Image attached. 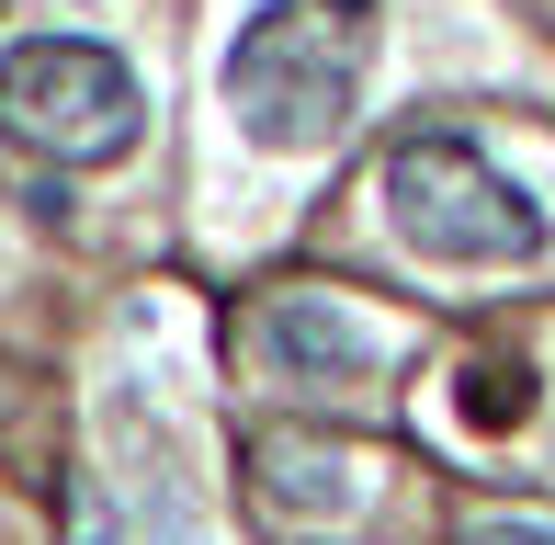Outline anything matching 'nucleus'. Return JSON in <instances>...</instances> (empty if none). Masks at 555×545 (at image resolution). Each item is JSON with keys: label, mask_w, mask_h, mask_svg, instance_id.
I'll use <instances>...</instances> for the list:
<instances>
[{"label": "nucleus", "mask_w": 555, "mask_h": 545, "mask_svg": "<svg viewBox=\"0 0 555 545\" xmlns=\"http://www.w3.org/2000/svg\"><path fill=\"white\" fill-rule=\"evenodd\" d=\"M386 0H261L227 46V114L261 148H330L363 103Z\"/></svg>", "instance_id": "nucleus-1"}, {"label": "nucleus", "mask_w": 555, "mask_h": 545, "mask_svg": "<svg viewBox=\"0 0 555 545\" xmlns=\"http://www.w3.org/2000/svg\"><path fill=\"white\" fill-rule=\"evenodd\" d=\"M386 228L409 239L420 262L453 272H499V262H544V205L465 137H409L386 160Z\"/></svg>", "instance_id": "nucleus-2"}, {"label": "nucleus", "mask_w": 555, "mask_h": 545, "mask_svg": "<svg viewBox=\"0 0 555 545\" xmlns=\"http://www.w3.org/2000/svg\"><path fill=\"white\" fill-rule=\"evenodd\" d=\"M137 68L91 35H23L0 58V148L46 170H103L137 148Z\"/></svg>", "instance_id": "nucleus-3"}, {"label": "nucleus", "mask_w": 555, "mask_h": 545, "mask_svg": "<svg viewBox=\"0 0 555 545\" xmlns=\"http://www.w3.org/2000/svg\"><path fill=\"white\" fill-rule=\"evenodd\" d=\"M249 478H261V511L284 534H351L374 511V455H351L330 432H261Z\"/></svg>", "instance_id": "nucleus-4"}, {"label": "nucleus", "mask_w": 555, "mask_h": 545, "mask_svg": "<svg viewBox=\"0 0 555 545\" xmlns=\"http://www.w3.org/2000/svg\"><path fill=\"white\" fill-rule=\"evenodd\" d=\"M249 341H261V364L284 386H363L374 364H386V341H374L340 295H272Z\"/></svg>", "instance_id": "nucleus-5"}, {"label": "nucleus", "mask_w": 555, "mask_h": 545, "mask_svg": "<svg viewBox=\"0 0 555 545\" xmlns=\"http://www.w3.org/2000/svg\"><path fill=\"white\" fill-rule=\"evenodd\" d=\"M453 409H465L476 432H511V420L533 409V376H521V364H465V376H453Z\"/></svg>", "instance_id": "nucleus-6"}, {"label": "nucleus", "mask_w": 555, "mask_h": 545, "mask_svg": "<svg viewBox=\"0 0 555 545\" xmlns=\"http://www.w3.org/2000/svg\"><path fill=\"white\" fill-rule=\"evenodd\" d=\"M465 545H555V523H533V511H476Z\"/></svg>", "instance_id": "nucleus-7"}]
</instances>
